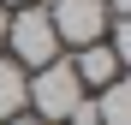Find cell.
<instances>
[{
	"label": "cell",
	"instance_id": "cell-1",
	"mask_svg": "<svg viewBox=\"0 0 131 125\" xmlns=\"http://www.w3.org/2000/svg\"><path fill=\"white\" fill-rule=\"evenodd\" d=\"M0 54L18 60L24 72H36V66H48V60H60L66 48H60V36H54V24H48V6H36V0L12 6V18H6V48H0Z\"/></svg>",
	"mask_w": 131,
	"mask_h": 125
},
{
	"label": "cell",
	"instance_id": "cell-2",
	"mask_svg": "<svg viewBox=\"0 0 131 125\" xmlns=\"http://www.w3.org/2000/svg\"><path fill=\"white\" fill-rule=\"evenodd\" d=\"M78 95H90L78 83V72H72V60H48V66H36L30 72V89H24V113H36V119H48V125H66V113L78 107Z\"/></svg>",
	"mask_w": 131,
	"mask_h": 125
},
{
	"label": "cell",
	"instance_id": "cell-3",
	"mask_svg": "<svg viewBox=\"0 0 131 125\" xmlns=\"http://www.w3.org/2000/svg\"><path fill=\"white\" fill-rule=\"evenodd\" d=\"M48 24L60 36V48H90L107 36V6L101 0H48Z\"/></svg>",
	"mask_w": 131,
	"mask_h": 125
},
{
	"label": "cell",
	"instance_id": "cell-4",
	"mask_svg": "<svg viewBox=\"0 0 131 125\" xmlns=\"http://www.w3.org/2000/svg\"><path fill=\"white\" fill-rule=\"evenodd\" d=\"M66 60H72V72H78V83H83V89H107V83L119 77V54L107 48V42H90V48H72Z\"/></svg>",
	"mask_w": 131,
	"mask_h": 125
},
{
	"label": "cell",
	"instance_id": "cell-5",
	"mask_svg": "<svg viewBox=\"0 0 131 125\" xmlns=\"http://www.w3.org/2000/svg\"><path fill=\"white\" fill-rule=\"evenodd\" d=\"M24 89H30V72L18 66V60H6V54H0V125L24 113Z\"/></svg>",
	"mask_w": 131,
	"mask_h": 125
},
{
	"label": "cell",
	"instance_id": "cell-6",
	"mask_svg": "<svg viewBox=\"0 0 131 125\" xmlns=\"http://www.w3.org/2000/svg\"><path fill=\"white\" fill-rule=\"evenodd\" d=\"M95 119L101 125H131V83L113 77L107 89H95Z\"/></svg>",
	"mask_w": 131,
	"mask_h": 125
},
{
	"label": "cell",
	"instance_id": "cell-7",
	"mask_svg": "<svg viewBox=\"0 0 131 125\" xmlns=\"http://www.w3.org/2000/svg\"><path fill=\"white\" fill-rule=\"evenodd\" d=\"M66 125H101L95 119V95H78V107L66 113Z\"/></svg>",
	"mask_w": 131,
	"mask_h": 125
},
{
	"label": "cell",
	"instance_id": "cell-8",
	"mask_svg": "<svg viewBox=\"0 0 131 125\" xmlns=\"http://www.w3.org/2000/svg\"><path fill=\"white\" fill-rule=\"evenodd\" d=\"M6 125H48V119H36V113H18V119H6Z\"/></svg>",
	"mask_w": 131,
	"mask_h": 125
},
{
	"label": "cell",
	"instance_id": "cell-9",
	"mask_svg": "<svg viewBox=\"0 0 131 125\" xmlns=\"http://www.w3.org/2000/svg\"><path fill=\"white\" fill-rule=\"evenodd\" d=\"M6 18H12V12H6V6H0V48H6Z\"/></svg>",
	"mask_w": 131,
	"mask_h": 125
},
{
	"label": "cell",
	"instance_id": "cell-10",
	"mask_svg": "<svg viewBox=\"0 0 131 125\" xmlns=\"http://www.w3.org/2000/svg\"><path fill=\"white\" fill-rule=\"evenodd\" d=\"M0 6H6V12H12V6H24V0H0Z\"/></svg>",
	"mask_w": 131,
	"mask_h": 125
}]
</instances>
